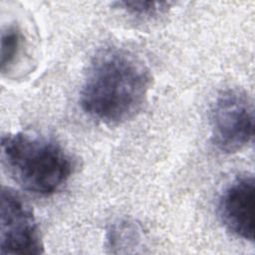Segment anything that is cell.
<instances>
[{"mask_svg": "<svg viewBox=\"0 0 255 255\" xmlns=\"http://www.w3.org/2000/svg\"><path fill=\"white\" fill-rule=\"evenodd\" d=\"M151 77L133 53L118 47L100 50L92 59L80 92L90 118L108 125L132 119L145 103Z\"/></svg>", "mask_w": 255, "mask_h": 255, "instance_id": "1", "label": "cell"}, {"mask_svg": "<svg viewBox=\"0 0 255 255\" xmlns=\"http://www.w3.org/2000/svg\"><path fill=\"white\" fill-rule=\"evenodd\" d=\"M1 157L7 172L22 188L41 196L60 191L75 168L74 159L59 143L24 131L2 136Z\"/></svg>", "mask_w": 255, "mask_h": 255, "instance_id": "2", "label": "cell"}, {"mask_svg": "<svg viewBox=\"0 0 255 255\" xmlns=\"http://www.w3.org/2000/svg\"><path fill=\"white\" fill-rule=\"evenodd\" d=\"M213 145L224 153L244 148L253 138V106L247 95L238 89L220 92L209 111Z\"/></svg>", "mask_w": 255, "mask_h": 255, "instance_id": "3", "label": "cell"}, {"mask_svg": "<svg viewBox=\"0 0 255 255\" xmlns=\"http://www.w3.org/2000/svg\"><path fill=\"white\" fill-rule=\"evenodd\" d=\"M44 247L31 207L9 187L1 190L0 254H41Z\"/></svg>", "mask_w": 255, "mask_h": 255, "instance_id": "4", "label": "cell"}, {"mask_svg": "<svg viewBox=\"0 0 255 255\" xmlns=\"http://www.w3.org/2000/svg\"><path fill=\"white\" fill-rule=\"evenodd\" d=\"M254 177L242 174L235 177L221 192L218 214L225 228L238 238L254 240Z\"/></svg>", "mask_w": 255, "mask_h": 255, "instance_id": "5", "label": "cell"}, {"mask_svg": "<svg viewBox=\"0 0 255 255\" xmlns=\"http://www.w3.org/2000/svg\"><path fill=\"white\" fill-rule=\"evenodd\" d=\"M23 45V36L21 31L13 26H7L1 32V71H9L15 64Z\"/></svg>", "mask_w": 255, "mask_h": 255, "instance_id": "6", "label": "cell"}, {"mask_svg": "<svg viewBox=\"0 0 255 255\" xmlns=\"http://www.w3.org/2000/svg\"><path fill=\"white\" fill-rule=\"evenodd\" d=\"M139 240L140 236L137 227L128 221L114 223L108 231L107 242L112 252L114 249H118L117 252H122V248L137 247Z\"/></svg>", "mask_w": 255, "mask_h": 255, "instance_id": "7", "label": "cell"}, {"mask_svg": "<svg viewBox=\"0 0 255 255\" xmlns=\"http://www.w3.org/2000/svg\"><path fill=\"white\" fill-rule=\"evenodd\" d=\"M116 8L137 19H152L165 14L171 7L170 2L155 1H120L114 3Z\"/></svg>", "mask_w": 255, "mask_h": 255, "instance_id": "8", "label": "cell"}]
</instances>
